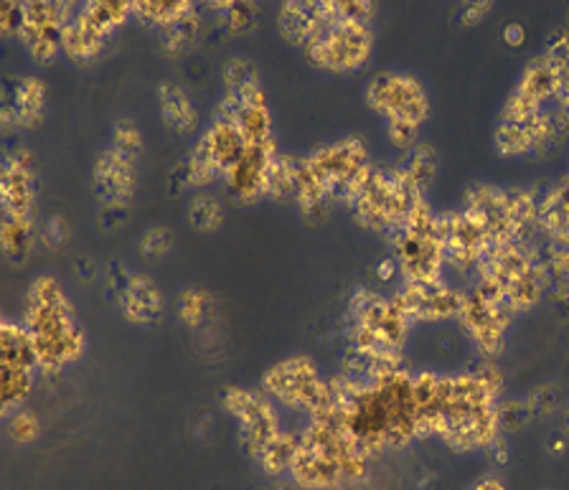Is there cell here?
I'll return each instance as SVG.
<instances>
[{"instance_id": "1", "label": "cell", "mask_w": 569, "mask_h": 490, "mask_svg": "<svg viewBox=\"0 0 569 490\" xmlns=\"http://www.w3.org/2000/svg\"><path fill=\"white\" fill-rule=\"evenodd\" d=\"M417 402L422 414V438H440L450 450H491L501 434L503 381L491 363L438 373H415Z\"/></svg>"}, {"instance_id": "2", "label": "cell", "mask_w": 569, "mask_h": 490, "mask_svg": "<svg viewBox=\"0 0 569 490\" xmlns=\"http://www.w3.org/2000/svg\"><path fill=\"white\" fill-rule=\"evenodd\" d=\"M331 389L341 404L346 430L369 458L422 438L415 371L402 367L371 379L341 373L331 379Z\"/></svg>"}, {"instance_id": "3", "label": "cell", "mask_w": 569, "mask_h": 490, "mask_svg": "<svg viewBox=\"0 0 569 490\" xmlns=\"http://www.w3.org/2000/svg\"><path fill=\"white\" fill-rule=\"evenodd\" d=\"M369 456L346 430L341 404L336 402L331 389V402L318 414L308 417L300 430L296 460L290 466L292 483L306 490H328L343 483L361 480L369 470Z\"/></svg>"}, {"instance_id": "4", "label": "cell", "mask_w": 569, "mask_h": 490, "mask_svg": "<svg viewBox=\"0 0 569 490\" xmlns=\"http://www.w3.org/2000/svg\"><path fill=\"white\" fill-rule=\"evenodd\" d=\"M409 326L412 323L395 296L356 290L349 308L351 351L346 361V373L353 379H371L402 369Z\"/></svg>"}, {"instance_id": "5", "label": "cell", "mask_w": 569, "mask_h": 490, "mask_svg": "<svg viewBox=\"0 0 569 490\" xmlns=\"http://www.w3.org/2000/svg\"><path fill=\"white\" fill-rule=\"evenodd\" d=\"M23 326L39 359V371L59 373L77 363L87 351V331L74 306L51 274H39L26 292Z\"/></svg>"}, {"instance_id": "6", "label": "cell", "mask_w": 569, "mask_h": 490, "mask_svg": "<svg viewBox=\"0 0 569 490\" xmlns=\"http://www.w3.org/2000/svg\"><path fill=\"white\" fill-rule=\"evenodd\" d=\"M369 148L363 138L349 136L300 158L296 199L308 219H326L333 207H349L363 178L371 171Z\"/></svg>"}, {"instance_id": "7", "label": "cell", "mask_w": 569, "mask_h": 490, "mask_svg": "<svg viewBox=\"0 0 569 490\" xmlns=\"http://www.w3.org/2000/svg\"><path fill=\"white\" fill-rule=\"evenodd\" d=\"M373 11L377 6L367 0H331L326 23L302 47L310 64L331 74H351L367 67L373 51Z\"/></svg>"}, {"instance_id": "8", "label": "cell", "mask_w": 569, "mask_h": 490, "mask_svg": "<svg viewBox=\"0 0 569 490\" xmlns=\"http://www.w3.org/2000/svg\"><path fill=\"white\" fill-rule=\"evenodd\" d=\"M476 274L478 282L498 292L516 313L537 308L549 290L539 247L531 242H506L491 247L480 260Z\"/></svg>"}, {"instance_id": "9", "label": "cell", "mask_w": 569, "mask_h": 490, "mask_svg": "<svg viewBox=\"0 0 569 490\" xmlns=\"http://www.w3.org/2000/svg\"><path fill=\"white\" fill-rule=\"evenodd\" d=\"M33 156L26 148L8 150L0 171V244L11 262H21L31 254L36 234V168Z\"/></svg>"}, {"instance_id": "10", "label": "cell", "mask_w": 569, "mask_h": 490, "mask_svg": "<svg viewBox=\"0 0 569 490\" xmlns=\"http://www.w3.org/2000/svg\"><path fill=\"white\" fill-rule=\"evenodd\" d=\"M367 102L387 122V138L395 148L417 146L422 124L430 114L425 84L409 71H379L367 87Z\"/></svg>"}, {"instance_id": "11", "label": "cell", "mask_w": 569, "mask_h": 490, "mask_svg": "<svg viewBox=\"0 0 569 490\" xmlns=\"http://www.w3.org/2000/svg\"><path fill=\"white\" fill-rule=\"evenodd\" d=\"M422 199L427 196L417 193L395 166H371L349 207L363 229L391 239Z\"/></svg>"}, {"instance_id": "12", "label": "cell", "mask_w": 569, "mask_h": 490, "mask_svg": "<svg viewBox=\"0 0 569 490\" xmlns=\"http://www.w3.org/2000/svg\"><path fill=\"white\" fill-rule=\"evenodd\" d=\"M142 136L132 120H120L112 128L110 146L94 158L92 191L107 209H128L138 189V160Z\"/></svg>"}, {"instance_id": "13", "label": "cell", "mask_w": 569, "mask_h": 490, "mask_svg": "<svg viewBox=\"0 0 569 490\" xmlns=\"http://www.w3.org/2000/svg\"><path fill=\"white\" fill-rule=\"evenodd\" d=\"M395 264L405 282H438L442 280L445 244L440 234V213H435L422 199L409 213L402 229L391 237Z\"/></svg>"}, {"instance_id": "14", "label": "cell", "mask_w": 569, "mask_h": 490, "mask_svg": "<svg viewBox=\"0 0 569 490\" xmlns=\"http://www.w3.org/2000/svg\"><path fill=\"white\" fill-rule=\"evenodd\" d=\"M260 389L278 407L306 417L318 414L331 402V379H326L308 356H290L272 363L264 371Z\"/></svg>"}, {"instance_id": "15", "label": "cell", "mask_w": 569, "mask_h": 490, "mask_svg": "<svg viewBox=\"0 0 569 490\" xmlns=\"http://www.w3.org/2000/svg\"><path fill=\"white\" fill-rule=\"evenodd\" d=\"M132 16V3L122 0H92V3L74 6L71 13L61 51L74 64H92L102 57L110 43L112 33Z\"/></svg>"}, {"instance_id": "16", "label": "cell", "mask_w": 569, "mask_h": 490, "mask_svg": "<svg viewBox=\"0 0 569 490\" xmlns=\"http://www.w3.org/2000/svg\"><path fill=\"white\" fill-rule=\"evenodd\" d=\"M247 142L237 124L231 122L227 114L213 110V118L201 132L199 142L186 158L183 163V181L193 186V189H203L213 181H224L231 166L244 156Z\"/></svg>"}, {"instance_id": "17", "label": "cell", "mask_w": 569, "mask_h": 490, "mask_svg": "<svg viewBox=\"0 0 569 490\" xmlns=\"http://www.w3.org/2000/svg\"><path fill=\"white\" fill-rule=\"evenodd\" d=\"M221 404L234 417L239 427V440L249 458L260 462L264 452L282 438L284 427L280 420L278 404L262 389L229 387L221 397Z\"/></svg>"}, {"instance_id": "18", "label": "cell", "mask_w": 569, "mask_h": 490, "mask_svg": "<svg viewBox=\"0 0 569 490\" xmlns=\"http://www.w3.org/2000/svg\"><path fill=\"white\" fill-rule=\"evenodd\" d=\"M513 318L516 310L509 302L476 280L473 288L462 296L458 323L486 359H496L503 351Z\"/></svg>"}, {"instance_id": "19", "label": "cell", "mask_w": 569, "mask_h": 490, "mask_svg": "<svg viewBox=\"0 0 569 490\" xmlns=\"http://www.w3.org/2000/svg\"><path fill=\"white\" fill-rule=\"evenodd\" d=\"M71 13H74V6L57 3V0H31V3H23V21L18 39H21L23 49L31 53L33 61L49 64V61L59 57Z\"/></svg>"}, {"instance_id": "20", "label": "cell", "mask_w": 569, "mask_h": 490, "mask_svg": "<svg viewBox=\"0 0 569 490\" xmlns=\"http://www.w3.org/2000/svg\"><path fill=\"white\" fill-rule=\"evenodd\" d=\"M440 234L445 244V260L458 272H478L483 254L491 249L483 227L473 213L462 207L440 213Z\"/></svg>"}, {"instance_id": "21", "label": "cell", "mask_w": 569, "mask_h": 490, "mask_svg": "<svg viewBox=\"0 0 569 490\" xmlns=\"http://www.w3.org/2000/svg\"><path fill=\"white\" fill-rule=\"evenodd\" d=\"M462 296L456 288H450L445 280L438 282H402V288L395 292V300L405 310L409 323H435V320L458 318Z\"/></svg>"}, {"instance_id": "22", "label": "cell", "mask_w": 569, "mask_h": 490, "mask_svg": "<svg viewBox=\"0 0 569 490\" xmlns=\"http://www.w3.org/2000/svg\"><path fill=\"white\" fill-rule=\"evenodd\" d=\"M278 153V148H247L244 156L231 166V171L224 178L229 193L242 203L264 199L267 186H270L272 160Z\"/></svg>"}, {"instance_id": "23", "label": "cell", "mask_w": 569, "mask_h": 490, "mask_svg": "<svg viewBox=\"0 0 569 490\" xmlns=\"http://www.w3.org/2000/svg\"><path fill=\"white\" fill-rule=\"evenodd\" d=\"M328 18V3L326 0H316V3H306V0H292V3H282L278 11V31L284 41L296 43V47H306L320 31V26Z\"/></svg>"}, {"instance_id": "24", "label": "cell", "mask_w": 569, "mask_h": 490, "mask_svg": "<svg viewBox=\"0 0 569 490\" xmlns=\"http://www.w3.org/2000/svg\"><path fill=\"white\" fill-rule=\"evenodd\" d=\"M160 290L148 274H128L120 288L122 316L132 326H148L160 316Z\"/></svg>"}, {"instance_id": "25", "label": "cell", "mask_w": 569, "mask_h": 490, "mask_svg": "<svg viewBox=\"0 0 569 490\" xmlns=\"http://www.w3.org/2000/svg\"><path fill=\"white\" fill-rule=\"evenodd\" d=\"M47 110V84L39 77H23L16 84L11 102L3 107L6 128H36Z\"/></svg>"}, {"instance_id": "26", "label": "cell", "mask_w": 569, "mask_h": 490, "mask_svg": "<svg viewBox=\"0 0 569 490\" xmlns=\"http://www.w3.org/2000/svg\"><path fill=\"white\" fill-rule=\"evenodd\" d=\"M539 231L549 242L569 244V171L539 199Z\"/></svg>"}, {"instance_id": "27", "label": "cell", "mask_w": 569, "mask_h": 490, "mask_svg": "<svg viewBox=\"0 0 569 490\" xmlns=\"http://www.w3.org/2000/svg\"><path fill=\"white\" fill-rule=\"evenodd\" d=\"M158 110L163 118L166 128L178 132V136H189L199 124V110L191 100L189 92H183L176 82H160L158 84Z\"/></svg>"}, {"instance_id": "28", "label": "cell", "mask_w": 569, "mask_h": 490, "mask_svg": "<svg viewBox=\"0 0 569 490\" xmlns=\"http://www.w3.org/2000/svg\"><path fill=\"white\" fill-rule=\"evenodd\" d=\"M395 168L417 193L425 196L435 181V173H438V153H435L430 142H417L415 148L405 150V156L397 160Z\"/></svg>"}, {"instance_id": "29", "label": "cell", "mask_w": 569, "mask_h": 490, "mask_svg": "<svg viewBox=\"0 0 569 490\" xmlns=\"http://www.w3.org/2000/svg\"><path fill=\"white\" fill-rule=\"evenodd\" d=\"M199 31H201V16H199V8L191 3L189 11H183L176 21H171L166 29L158 31L160 47H163L168 57H178V53L189 51L193 47V41L199 39Z\"/></svg>"}, {"instance_id": "30", "label": "cell", "mask_w": 569, "mask_h": 490, "mask_svg": "<svg viewBox=\"0 0 569 490\" xmlns=\"http://www.w3.org/2000/svg\"><path fill=\"white\" fill-rule=\"evenodd\" d=\"M189 8L191 3H186V0H136L132 3V18L160 31L176 21L183 11H189Z\"/></svg>"}, {"instance_id": "31", "label": "cell", "mask_w": 569, "mask_h": 490, "mask_svg": "<svg viewBox=\"0 0 569 490\" xmlns=\"http://www.w3.org/2000/svg\"><path fill=\"white\" fill-rule=\"evenodd\" d=\"M178 316L186 326H201L211 316V296L203 290H186L178 298Z\"/></svg>"}, {"instance_id": "32", "label": "cell", "mask_w": 569, "mask_h": 490, "mask_svg": "<svg viewBox=\"0 0 569 490\" xmlns=\"http://www.w3.org/2000/svg\"><path fill=\"white\" fill-rule=\"evenodd\" d=\"M189 219H191V224L196 229H201V231L209 229L211 231V229H217L221 224V219H224V211H221V203H219L217 196L199 193L189 207Z\"/></svg>"}, {"instance_id": "33", "label": "cell", "mask_w": 569, "mask_h": 490, "mask_svg": "<svg viewBox=\"0 0 569 490\" xmlns=\"http://www.w3.org/2000/svg\"><path fill=\"white\" fill-rule=\"evenodd\" d=\"M8 420V438L18 444H29L31 440L39 438V420L29 412V409H16L13 414L6 417Z\"/></svg>"}, {"instance_id": "34", "label": "cell", "mask_w": 569, "mask_h": 490, "mask_svg": "<svg viewBox=\"0 0 569 490\" xmlns=\"http://www.w3.org/2000/svg\"><path fill=\"white\" fill-rule=\"evenodd\" d=\"M213 8H219L221 16H224L229 31H247L254 26L257 8L252 3H219Z\"/></svg>"}, {"instance_id": "35", "label": "cell", "mask_w": 569, "mask_h": 490, "mask_svg": "<svg viewBox=\"0 0 569 490\" xmlns=\"http://www.w3.org/2000/svg\"><path fill=\"white\" fill-rule=\"evenodd\" d=\"M142 254L148 257H160L168 252V244H171V231L166 229H150L146 237H142Z\"/></svg>"}, {"instance_id": "36", "label": "cell", "mask_w": 569, "mask_h": 490, "mask_svg": "<svg viewBox=\"0 0 569 490\" xmlns=\"http://www.w3.org/2000/svg\"><path fill=\"white\" fill-rule=\"evenodd\" d=\"M0 21H3L6 36H18L23 21V3H3V8H0Z\"/></svg>"}, {"instance_id": "37", "label": "cell", "mask_w": 569, "mask_h": 490, "mask_svg": "<svg viewBox=\"0 0 569 490\" xmlns=\"http://www.w3.org/2000/svg\"><path fill=\"white\" fill-rule=\"evenodd\" d=\"M557 110L569 122V53L562 59V77H559V92H557Z\"/></svg>"}, {"instance_id": "38", "label": "cell", "mask_w": 569, "mask_h": 490, "mask_svg": "<svg viewBox=\"0 0 569 490\" xmlns=\"http://www.w3.org/2000/svg\"><path fill=\"white\" fill-rule=\"evenodd\" d=\"M470 490H506V488H503L501 480H496V478H483V480H480V483H476V486L470 488Z\"/></svg>"}, {"instance_id": "39", "label": "cell", "mask_w": 569, "mask_h": 490, "mask_svg": "<svg viewBox=\"0 0 569 490\" xmlns=\"http://www.w3.org/2000/svg\"><path fill=\"white\" fill-rule=\"evenodd\" d=\"M466 13H468V18L470 21H478L480 16H486L488 13V3H480V6H470V8H466Z\"/></svg>"}]
</instances>
